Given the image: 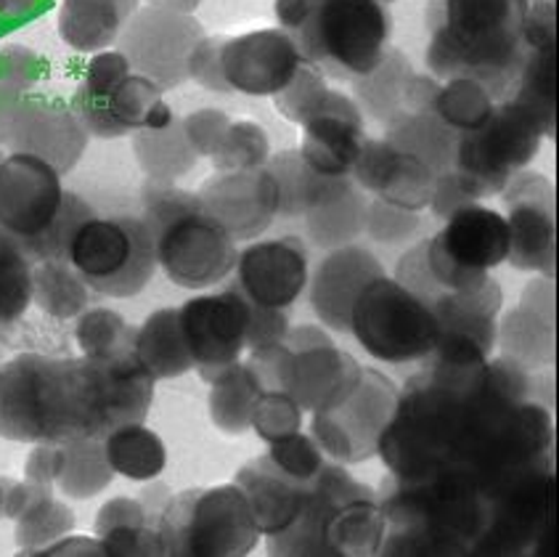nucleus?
<instances>
[{
  "label": "nucleus",
  "mask_w": 559,
  "mask_h": 557,
  "mask_svg": "<svg viewBox=\"0 0 559 557\" xmlns=\"http://www.w3.org/2000/svg\"><path fill=\"white\" fill-rule=\"evenodd\" d=\"M139 9L141 0H61L59 35L74 51H107Z\"/></svg>",
  "instance_id": "obj_32"
},
{
  "label": "nucleus",
  "mask_w": 559,
  "mask_h": 557,
  "mask_svg": "<svg viewBox=\"0 0 559 557\" xmlns=\"http://www.w3.org/2000/svg\"><path fill=\"white\" fill-rule=\"evenodd\" d=\"M555 56L557 48H538L527 51L523 67H520L518 85H514L512 98L523 104L538 117L544 133L555 139L557 128V96H555Z\"/></svg>",
  "instance_id": "obj_42"
},
{
  "label": "nucleus",
  "mask_w": 559,
  "mask_h": 557,
  "mask_svg": "<svg viewBox=\"0 0 559 557\" xmlns=\"http://www.w3.org/2000/svg\"><path fill=\"white\" fill-rule=\"evenodd\" d=\"M282 369V390L302 406V412H319L337 404L364 375L361 364L313 324H302L284 334Z\"/></svg>",
  "instance_id": "obj_14"
},
{
  "label": "nucleus",
  "mask_w": 559,
  "mask_h": 557,
  "mask_svg": "<svg viewBox=\"0 0 559 557\" xmlns=\"http://www.w3.org/2000/svg\"><path fill=\"white\" fill-rule=\"evenodd\" d=\"M197 197L234 241L258 239L278 218V186L265 165L215 173L199 186Z\"/></svg>",
  "instance_id": "obj_21"
},
{
  "label": "nucleus",
  "mask_w": 559,
  "mask_h": 557,
  "mask_svg": "<svg viewBox=\"0 0 559 557\" xmlns=\"http://www.w3.org/2000/svg\"><path fill=\"white\" fill-rule=\"evenodd\" d=\"M496 102L477 80L469 78H453L440 83L438 93L432 98V111L445 122V126L456 130V133H467V130L480 128L493 111Z\"/></svg>",
  "instance_id": "obj_44"
},
{
  "label": "nucleus",
  "mask_w": 559,
  "mask_h": 557,
  "mask_svg": "<svg viewBox=\"0 0 559 557\" xmlns=\"http://www.w3.org/2000/svg\"><path fill=\"white\" fill-rule=\"evenodd\" d=\"M0 438L16 443L102 438L91 358L22 353L0 364Z\"/></svg>",
  "instance_id": "obj_2"
},
{
  "label": "nucleus",
  "mask_w": 559,
  "mask_h": 557,
  "mask_svg": "<svg viewBox=\"0 0 559 557\" xmlns=\"http://www.w3.org/2000/svg\"><path fill=\"white\" fill-rule=\"evenodd\" d=\"M496 340H501L504 356L527 371L555 364V278L527 284Z\"/></svg>",
  "instance_id": "obj_29"
},
{
  "label": "nucleus",
  "mask_w": 559,
  "mask_h": 557,
  "mask_svg": "<svg viewBox=\"0 0 559 557\" xmlns=\"http://www.w3.org/2000/svg\"><path fill=\"white\" fill-rule=\"evenodd\" d=\"M181 122L199 157H213L234 120L221 109H197L189 117H183Z\"/></svg>",
  "instance_id": "obj_52"
},
{
  "label": "nucleus",
  "mask_w": 559,
  "mask_h": 557,
  "mask_svg": "<svg viewBox=\"0 0 559 557\" xmlns=\"http://www.w3.org/2000/svg\"><path fill=\"white\" fill-rule=\"evenodd\" d=\"M555 470H542L488 501V523L472 555H525L542 549L555 515Z\"/></svg>",
  "instance_id": "obj_18"
},
{
  "label": "nucleus",
  "mask_w": 559,
  "mask_h": 557,
  "mask_svg": "<svg viewBox=\"0 0 559 557\" xmlns=\"http://www.w3.org/2000/svg\"><path fill=\"white\" fill-rule=\"evenodd\" d=\"M384 274V265L374 252L358 245H343L329 250L308 278L310 306L321 324L334 332H350V313L358 295L369 282Z\"/></svg>",
  "instance_id": "obj_25"
},
{
  "label": "nucleus",
  "mask_w": 559,
  "mask_h": 557,
  "mask_svg": "<svg viewBox=\"0 0 559 557\" xmlns=\"http://www.w3.org/2000/svg\"><path fill=\"white\" fill-rule=\"evenodd\" d=\"M189 78L197 80V83L207 91L231 93L221 70V35H204L202 40L197 43L194 54H191L189 59Z\"/></svg>",
  "instance_id": "obj_55"
},
{
  "label": "nucleus",
  "mask_w": 559,
  "mask_h": 557,
  "mask_svg": "<svg viewBox=\"0 0 559 557\" xmlns=\"http://www.w3.org/2000/svg\"><path fill=\"white\" fill-rule=\"evenodd\" d=\"M302 59L284 29L221 35V70L228 88L247 96H276L300 70Z\"/></svg>",
  "instance_id": "obj_23"
},
{
  "label": "nucleus",
  "mask_w": 559,
  "mask_h": 557,
  "mask_svg": "<svg viewBox=\"0 0 559 557\" xmlns=\"http://www.w3.org/2000/svg\"><path fill=\"white\" fill-rule=\"evenodd\" d=\"M384 141L401 152L419 157L421 163L432 167L435 176L453 170L459 133L445 126L432 109L397 111L393 120L384 122Z\"/></svg>",
  "instance_id": "obj_34"
},
{
  "label": "nucleus",
  "mask_w": 559,
  "mask_h": 557,
  "mask_svg": "<svg viewBox=\"0 0 559 557\" xmlns=\"http://www.w3.org/2000/svg\"><path fill=\"white\" fill-rule=\"evenodd\" d=\"M350 176L377 200L414 210V213L430 208L435 178H438L430 165L421 163L414 154L390 146L384 139L364 141Z\"/></svg>",
  "instance_id": "obj_26"
},
{
  "label": "nucleus",
  "mask_w": 559,
  "mask_h": 557,
  "mask_svg": "<svg viewBox=\"0 0 559 557\" xmlns=\"http://www.w3.org/2000/svg\"><path fill=\"white\" fill-rule=\"evenodd\" d=\"M48 9H51V0H0V29L33 22Z\"/></svg>",
  "instance_id": "obj_58"
},
{
  "label": "nucleus",
  "mask_w": 559,
  "mask_h": 557,
  "mask_svg": "<svg viewBox=\"0 0 559 557\" xmlns=\"http://www.w3.org/2000/svg\"><path fill=\"white\" fill-rule=\"evenodd\" d=\"M236 486L245 491L252 507V515L265 536H276L287 531L302 515L310 491H313V481L302 483L292 478L271 462L269 454L245 464L236 475Z\"/></svg>",
  "instance_id": "obj_30"
},
{
  "label": "nucleus",
  "mask_w": 559,
  "mask_h": 557,
  "mask_svg": "<svg viewBox=\"0 0 559 557\" xmlns=\"http://www.w3.org/2000/svg\"><path fill=\"white\" fill-rule=\"evenodd\" d=\"M393 16L382 0H306L289 29L302 64L332 80L369 74L390 46Z\"/></svg>",
  "instance_id": "obj_5"
},
{
  "label": "nucleus",
  "mask_w": 559,
  "mask_h": 557,
  "mask_svg": "<svg viewBox=\"0 0 559 557\" xmlns=\"http://www.w3.org/2000/svg\"><path fill=\"white\" fill-rule=\"evenodd\" d=\"M93 208L85 200H80L72 191H64V202H61L59 213L51 221V226L33 239H19L22 241L24 256L29 263H40V260H56V258H70V245L78 234V228L85 221L93 218Z\"/></svg>",
  "instance_id": "obj_46"
},
{
  "label": "nucleus",
  "mask_w": 559,
  "mask_h": 557,
  "mask_svg": "<svg viewBox=\"0 0 559 557\" xmlns=\"http://www.w3.org/2000/svg\"><path fill=\"white\" fill-rule=\"evenodd\" d=\"M133 152L148 181L176 183L197 165L199 154L186 135L183 122L173 120L165 128H141L133 133Z\"/></svg>",
  "instance_id": "obj_36"
},
{
  "label": "nucleus",
  "mask_w": 559,
  "mask_h": 557,
  "mask_svg": "<svg viewBox=\"0 0 559 557\" xmlns=\"http://www.w3.org/2000/svg\"><path fill=\"white\" fill-rule=\"evenodd\" d=\"M366 210H369V200L356 183H350L343 194L310 210L306 215V226L316 245L324 247V250H334V247L350 245L353 239L361 237Z\"/></svg>",
  "instance_id": "obj_41"
},
{
  "label": "nucleus",
  "mask_w": 559,
  "mask_h": 557,
  "mask_svg": "<svg viewBox=\"0 0 559 557\" xmlns=\"http://www.w3.org/2000/svg\"><path fill=\"white\" fill-rule=\"evenodd\" d=\"M33 306V263L22 241L0 228V324L22 319Z\"/></svg>",
  "instance_id": "obj_45"
},
{
  "label": "nucleus",
  "mask_w": 559,
  "mask_h": 557,
  "mask_svg": "<svg viewBox=\"0 0 559 557\" xmlns=\"http://www.w3.org/2000/svg\"><path fill=\"white\" fill-rule=\"evenodd\" d=\"M234 271V284L250 300L265 308L287 311L308 287V247L295 234L282 239L252 241L239 252Z\"/></svg>",
  "instance_id": "obj_22"
},
{
  "label": "nucleus",
  "mask_w": 559,
  "mask_h": 557,
  "mask_svg": "<svg viewBox=\"0 0 559 557\" xmlns=\"http://www.w3.org/2000/svg\"><path fill=\"white\" fill-rule=\"evenodd\" d=\"M265 167L278 186V215L282 218H306L310 210L334 200L353 183L350 176H321L310 167L300 152H282L269 157Z\"/></svg>",
  "instance_id": "obj_33"
},
{
  "label": "nucleus",
  "mask_w": 559,
  "mask_h": 557,
  "mask_svg": "<svg viewBox=\"0 0 559 557\" xmlns=\"http://www.w3.org/2000/svg\"><path fill=\"white\" fill-rule=\"evenodd\" d=\"M37 555H107L104 553V544L98 538H59V542L48 544L46 549H40Z\"/></svg>",
  "instance_id": "obj_59"
},
{
  "label": "nucleus",
  "mask_w": 559,
  "mask_h": 557,
  "mask_svg": "<svg viewBox=\"0 0 559 557\" xmlns=\"http://www.w3.org/2000/svg\"><path fill=\"white\" fill-rule=\"evenodd\" d=\"M258 380L245 362L226 367L210 382V417L217 430L228 436H241L250 430L252 408L260 399Z\"/></svg>",
  "instance_id": "obj_39"
},
{
  "label": "nucleus",
  "mask_w": 559,
  "mask_h": 557,
  "mask_svg": "<svg viewBox=\"0 0 559 557\" xmlns=\"http://www.w3.org/2000/svg\"><path fill=\"white\" fill-rule=\"evenodd\" d=\"M135 358L154 380H173L194 369L178 308H159L135 332Z\"/></svg>",
  "instance_id": "obj_35"
},
{
  "label": "nucleus",
  "mask_w": 559,
  "mask_h": 557,
  "mask_svg": "<svg viewBox=\"0 0 559 557\" xmlns=\"http://www.w3.org/2000/svg\"><path fill=\"white\" fill-rule=\"evenodd\" d=\"M0 141L14 154H33L67 176L88 149V130L67 104L35 98L5 109Z\"/></svg>",
  "instance_id": "obj_19"
},
{
  "label": "nucleus",
  "mask_w": 559,
  "mask_h": 557,
  "mask_svg": "<svg viewBox=\"0 0 559 557\" xmlns=\"http://www.w3.org/2000/svg\"><path fill=\"white\" fill-rule=\"evenodd\" d=\"M3 515L16 523V544L24 555H37L74 531V512L40 483L3 478Z\"/></svg>",
  "instance_id": "obj_31"
},
{
  "label": "nucleus",
  "mask_w": 559,
  "mask_h": 557,
  "mask_svg": "<svg viewBox=\"0 0 559 557\" xmlns=\"http://www.w3.org/2000/svg\"><path fill=\"white\" fill-rule=\"evenodd\" d=\"M414 78L412 64L397 48L382 54L379 64L364 78L350 80L353 93H356L358 109L366 111L371 120L388 122L403 109V93H406L408 80Z\"/></svg>",
  "instance_id": "obj_38"
},
{
  "label": "nucleus",
  "mask_w": 559,
  "mask_h": 557,
  "mask_svg": "<svg viewBox=\"0 0 559 557\" xmlns=\"http://www.w3.org/2000/svg\"><path fill=\"white\" fill-rule=\"evenodd\" d=\"M250 427L263 441H278L302 427V406L284 390H263L252 408Z\"/></svg>",
  "instance_id": "obj_49"
},
{
  "label": "nucleus",
  "mask_w": 559,
  "mask_h": 557,
  "mask_svg": "<svg viewBox=\"0 0 559 557\" xmlns=\"http://www.w3.org/2000/svg\"><path fill=\"white\" fill-rule=\"evenodd\" d=\"M165 91L139 74L120 51H98L72 98V111L88 135L122 139L141 128H165L176 120Z\"/></svg>",
  "instance_id": "obj_7"
},
{
  "label": "nucleus",
  "mask_w": 559,
  "mask_h": 557,
  "mask_svg": "<svg viewBox=\"0 0 559 557\" xmlns=\"http://www.w3.org/2000/svg\"><path fill=\"white\" fill-rule=\"evenodd\" d=\"M141 197L157 265L176 287L207 289L234 274L239 258L236 241L197 194L176 183L146 181Z\"/></svg>",
  "instance_id": "obj_3"
},
{
  "label": "nucleus",
  "mask_w": 559,
  "mask_h": 557,
  "mask_svg": "<svg viewBox=\"0 0 559 557\" xmlns=\"http://www.w3.org/2000/svg\"><path fill=\"white\" fill-rule=\"evenodd\" d=\"M115 478L104 438H64L37 443L24 464V481L51 486L70 499H91Z\"/></svg>",
  "instance_id": "obj_24"
},
{
  "label": "nucleus",
  "mask_w": 559,
  "mask_h": 557,
  "mask_svg": "<svg viewBox=\"0 0 559 557\" xmlns=\"http://www.w3.org/2000/svg\"><path fill=\"white\" fill-rule=\"evenodd\" d=\"M501 194L509 226L507 260L520 271H538L546 278H555V186L542 173L523 170L504 186Z\"/></svg>",
  "instance_id": "obj_17"
},
{
  "label": "nucleus",
  "mask_w": 559,
  "mask_h": 557,
  "mask_svg": "<svg viewBox=\"0 0 559 557\" xmlns=\"http://www.w3.org/2000/svg\"><path fill=\"white\" fill-rule=\"evenodd\" d=\"M271 157V144L265 130L258 122L239 120L231 122L226 130V139L213 154V167L217 173L231 170H252V167H263Z\"/></svg>",
  "instance_id": "obj_47"
},
{
  "label": "nucleus",
  "mask_w": 559,
  "mask_h": 557,
  "mask_svg": "<svg viewBox=\"0 0 559 557\" xmlns=\"http://www.w3.org/2000/svg\"><path fill=\"white\" fill-rule=\"evenodd\" d=\"M544 135L538 117L514 98H507L496 104L480 128L459 133L453 170L467 178L480 200L496 197L536 159Z\"/></svg>",
  "instance_id": "obj_10"
},
{
  "label": "nucleus",
  "mask_w": 559,
  "mask_h": 557,
  "mask_svg": "<svg viewBox=\"0 0 559 557\" xmlns=\"http://www.w3.org/2000/svg\"><path fill=\"white\" fill-rule=\"evenodd\" d=\"M425 221L414 210H403L397 204L374 200L366 210L364 232L379 245H401V241L416 237L421 232Z\"/></svg>",
  "instance_id": "obj_51"
},
{
  "label": "nucleus",
  "mask_w": 559,
  "mask_h": 557,
  "mask_svg": "<svg viewBox=\"0 0 559 557\" xmlns=\"http://www.w3.org/2000/svg\"><path fill=\"white\" fill-rule=\"evenodd\" d=\"M531 0H435L427 67L432 78H469L493 102L512 98L525 61L523 22Z\"/></svg>",
  "instance_id": "obj_1"
},
{
  "label": "nucleus",
  "mask_w": 559,
  "mask_h": 557,
  "mask_svg": "<svg viewBox=\"0 0 559 557\" xmlns=\"http://www.w3.org/2000/svg\"><path fill=\"white\" fill-rule=\"evenodd\" d=\"M350 334L382 364L421 362L438 343V321L421 297L390 276L369 282L350 313Z\"/></svg>",
  "instance_id": "obj_9"
},
{
  "label": "nucleus",
  "mask_w": 559,
  "mask_h": 557,
  "mask_svg": "<svg viewBox=\"0 0 559 557\" xmlns=\"http://www.w3.org/2000/svg\"><path fill=\"white\" fill-rule=\"evenodd\" d=\"M202 0H148V5H159V9L181 11V14H194Z\"/></svg>",
  "instance_id": "obj_60"
},
{
  "label": "nucleus",
  "mask_w": 559,
  "mask_h": 557,
  "mask_svg": "<svg viewBox=\"0 0 559 557\" xmlns=\"http://www.w3.org/2000/svg\"><path fill=\"white\" fill-rule=\"evenodd\" d=\"M366 141L364 111L345 93L332 91L326 104L302 126L297 152L321 176H350Z\"/></svg>",
  "instance_id": "obj_27"
},
{
  "label": "nucleus",
  "mask_w": 559,
  "mask_h": 557,
  "mask_svg": "<svg viewBox=\"0 0 559 557\" xmlns=\"http://www.w3.org/2000/svg\"><path fill=\"white\" fill-rule=\"evenodd\" d=\"M104 451L115 470L128 481L148 483L159 478L167 464V451L163 438L148 430L144 423L122 425L104 438Z\"/></svg>",
  "instance_id": "obj_37"
},
{
  "label": "nucleus",
  "mask_w": 559,
  "mask_h": 557,
  "mask_svg": "<svg viewBox=\"0 0 559 557\" xmlns=\"http://www.w3.org/2000/svg\"><path fill=\"white\" fill-rule=\"evenodd\" d=\"M64 202L61 173L33 154L0 159V228L16 239L46 232Z\"/></svg>",
  "instance_id": "obj_20"
},
{
  "label": "nucleus",
  "mask_w": 559,
  "mask_h": 557,
  "mask_svg": "<svg viewBox=\"0 0 559 557\" xmlns=\"http://www.w3.org/2000/svg\"><path fill=\"white\" fill-rule=\"evenodd\" d=\"M477 202H480V197H477V191L472 189V183L459 170L440 173V176L435 178V189L430 200V210L435 213V218L445 221L451 218L456 210L467 208V204H477Z\"/></svg>",
  "instance_id": "obj_54"
},
{
  "label": "nucleus",
  "mask_w": 559,
  "mask_h": 557,
  "mask_svg": "<svg viewBox=\"0 0 559 557\" xmlns=\"http://www.w3.org/2000/svg\"><path fill=\"white\" fill-rule=\"evenodd\" d=\"M384 531L388 523L377 494L340 467V462H326L313 478L302 515L287 531L269 536V553L278 557L377 555Z\"/></svg>",
  "instance_id": "obj_4"
},
{
  "label": "nucleus",
  "mask_w": 559,
  "mask_h": 557,
  "mask_svg": "<svg viewBox=\"0 0 559 557\" xmlns=\"http://www.w3.org/2000/svg\"><path fill=\"white\" fill-rule=\"evenodd\" d=\"M252 306L250 297L231 284L217 295L191 297L178 308L194 369L207 386L223 369L241 362L250 334Z\"/></svg>",
  "instance_id": "obj_15"
},
{
  "label": "nucleus",
  "mask_w": 559,
  "mask_h": 557,
  "mask_svg": "<svg viewBox=\"0 0 559 557\" xmlns=\"http://www.w3.org/2000/svg\"><path fill=\"white\" fill-rule=\"evenodd\" d=\"M329 93H332V88L326 85L324 74L313 70V67L300 64L295 78L273 96V104L289 122L306 126L310 117L324 107Z\"/></svg>",
  "instance_id": "obj_48"
},
{
  "label": "nucleus",
  "mask_w": 559,
  "mask_h": 557,
  "mask_svg": "<svg viewBox=\"0 0 559 557\" xmlns=\"http://www.w3.org/2000/svg\"><path fill=\"white\" fill-rule=\"evenodd\" d=\"M202 37L204 27L194 14L144 5L128 19L115 46L135 72L159 85V91H173L191 80L189 59Z\"/></svg>",
  "instance_id": "obj_13"
},
{
  "label": "nucleus",
  "mask_w": 559,
  "mask_h": 557,
  "mask_svg": "<svg viewBox=\"0 0 559 557\" xmlns=\"http://www.w3.org/2000/svg\"><path fill=\"white\" fill-rule=\"evenodd\" d=\"M523 43L527 51L557 48V5L555 0H533L527 3L523 22Z\"/></svg>",
  "instance_id": "obj_56"
},
{
  "label": "nucleus",
  "mask_w": 559,
  "mask_h": 557,
  "mask_svg": "<svg viewBox=\"0 0 559 557\" xmlns=\"http://www.w3.org/2000/svg\"><path fill=\"white\" fill-rule=\"evenodd\" d=\"M70 263L93 293L128 300L144 293L157 271L154 237L144 218L93 215L74 234Z\"/></svg>",
  "instance_id": "obj_8"
},
{
  "label": "nucleus",
  "mask_w": 559,
  "mask_h": 557,
  "mask_svg": "<svg viewBox=\"0 0 559 557\" xmlns=\"http://www.w3.org/2000/svg\"><path fill=\"white\" fill-rule=\"evenodd\" d=\"M0 515H3V481H0Z\"/></svg>",
  "instance_id": "obj_61"
},
{
  "label": "nucleus",
  "mask_w": 559,
  "mask_h": 557,
  "mask_svg": "<svg viewBox=\"0 0 559 557\" xmlns=\"http://www.w3.org/2000/svg\"><path fill=\"white\" fill-rule=\"evenodd\" d=\"M395 282H401L403 287L412 289V293L416 297H421L425 303L443 295V287L435 282L430 265H427V239H421L419 245H414L412 250L401 258V263H397L395 269Z\"/></svg>",
  "instance_id": "obj_53"
},
{
  "label": "nucleus",
  "mask_w": 559,
  "mask_h": 557,
  "mask_svg": "<svg viewBox=\"0 0 559 557\" xmlns=\"http://www.w3.org/2000/svg\"><path fill=\"white\" fill-rule=\"evenodd\" d=\"M382 3H393V0H382Z\"/></svg>",
  "instance_id": "obj_62"
},
{
  "label": "nucleus",
  "mask_w": 559,
  "mask_h": 557,
  "mask_svg": "<svg viewBox=\"0 0 559 557\" xmlns=\"http://www.w3.org/2000/svg\"><path fill=\"white\" fill-rule=\"evenodd\" d=\"M397 386L379 369H364L356 388L337 404L319 408L310 419V436L324 454L340 464H356L377 457L379 438L393 419Z\"/></svg>",
  "instance_id": "obj_12"
},
{
  "label": "nucleus",
  "mask_w": 559,
  "mask_h": 557,
  "mask_svg": "<svg viewBox=\"0 0 559 557\" xmlns=\"http://www.w3.org/2000/svg\"><path fill=\"white\" fill-rule=\"evenodd\" d=\"M501 287L496 278H486L472 289L443 293L427 303L438 321V343L427 358L451 364L488 362L496 351L501 311ZM425 358V362H427Z\"/></svg>",
  "instance_id": "obj_16"
},
{
  "label": "nucleus",
  "mask_w": 559,
  "mask_h": 557,
  "mask_svg": "<svg viewBox=\"0 0 559 557\" xmlns=\"http://www.w3.org/2000/svg\"><path fill=\"white\" fill-rule=\"evenodd\" d=\"M135 327L117 311L93 308L78 316L74 337L85 358H122L135 353Z\"/></svg>",
  "instance_id": "obj_43"
},
{
  "label": "nucleus",
  "mask_w": 559,
  "mask_h": 557,
  "mask_svg": "<svg viewBox=\"0 0 559 557\" xmlns=\"http://www.w3.org/2000/svg\"><path fill=\"white\" fill-rule=\"evenodd\" d=\"M163 553L173 557H245L260 544L258 520L236 483L189 488L167 499L159 518Z\"/></svg>",
  "instance_id": "obj_6"
},
{
  "label": "nucleus",
  "mask_w": 559,
  "mask_h": 557,
  "mask_svg": "<svg viewBox=\"0 0 559 557\" xmlns=\"http://www.w3.org/2000/svg\"><path fill=\"white\" fill-rule=\"evenodd\" d=\"M40 64L37 56L27 48H5L0 54V80H3L9 88H27L35 80V67Z\"/></svg>",
  "instance_id": "obj_57"
},
{
  "label": "nucleus",
  "mask_w": 559,
  "mask_h": 557,
  "mask_svg": "<svg viewBox=\"0 0 559 557\" xmlns=\"http://www.w3.org/2000/svg\"><path fill=\"white\" fill-rule=\"evenodd\" d=\"M88 284L70 258L33 263V303L53 319H78L88 308Z\"/></svg>",
  "instance_id": "obj_40"
},
{
  "label": "nucleus",
  "mask_w": 559,
  "mask_h": 557,
  "mask_svg": "<svg viewBox=\"0 0 559 557\" xmlns=\"http://www.w3.org/2000/svg\"><path fill=\"white\" fill-rule=\"evenodd\" d=\"M170 499L165 483L146 488L141 497H117L96 515V538L107 555H165L159 518Z\"/></svg>",
  "instance_id": "obj_28"
},
{
  "label": "nucleus",
  "mask_w": 559,
  "mask_h": 557,
  "mask_svg": "<svg viewBox=\"0 0 559 557\" xmlns=\"http://www.w3.org/2000/svg\"><path fill=\"white\" fill-rule=\"evenodd\" d=\"M509 256V226L499 210L480 202L456 210L435 237L427 239V265L443 293L472 289Z\"/></svg>",
  "instance_id": "obj_11"
},
{
  "label": "nucleus",
  "mask_w": 559,
  "mask_h": 557,
  "mask_svg": "<svg viewBox=\"0 0 559 557\" xmlns=\"http://www.w3.org/2000/svg\"><path fill=\"white\" fill-rule=\"evenodd\" d=\"M269 457L278 470H284L292 478L302 483L313 481L326 464L321 446L316 443L313 436H306L302 430L278 438V441H271Z\"/></svg>",
  "instance_id": "obj_50"
}]
</instances>
